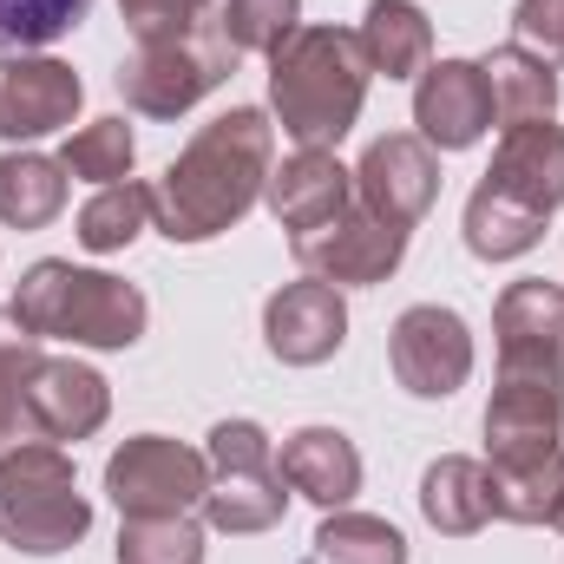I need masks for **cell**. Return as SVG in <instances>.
<instances>
[{
    "instance_id": "6da1fadb",
    "label": "cell",
    "mask_w": 564,
    "mask_h": 564,
    "mask_svg": "<svg viewBox=\"0 0 564 564\" xmlns=\"http://www.w3.org/2000/svg\"><path fill=\"white\" fill-rule=\"evenodd\" d=\"M270 171H276V119L263 106H230L210 126H197L151 184V230H164L171 243H210L237 230L263 204Z\"/></svg>"
},
{
    "instance_id": "7a4b0ae2",
    "label": "cell",
    "mask_w": 564,
    "mask_h": 564,
    "mask_svg": "<svg viewBox=\"0 0 564 564\" xmlns=\"http://www.w3.org/2000/svg\"><path fill=\"white\" fill-rule=\"evenodd\" d=\"M368 53L355 40V26H295L270 53V119L282 139L295 144H335L355 132L361 106H368Z\"/></svg>"
},
{
    "instance_id": "3957f363",
    "label": "cell",
    "mask_w": 564,
    "mask_h": 564,
    "mask_svg": "<svg viewBox=\"0 0 564 564\" xmlns=\"http://www.w3.org/2000/svg\"><path fill=\"white\" fill-rule=\"evenodd\" d=\"M7 308L40 341H73V348H99V355L139 348L144 322H151V302L139 282L112 276V270H79L66 257H40L20 276Z\"/></svg>"
},
{
    "instance_id": "277c9868",
    "label": "cell",
    "mask_w": 564,
    "mask_h": 564,
    "mask_svg": "<svg viewBox=\"0 0 564 564\" xmlns=\"http://www.w3.org/2000/svg\"><path fill=\"white\" fill-rule=\"evenodd\" d=\"M93 532V499L79 492L73 453L53 440H20L0 453V545L26 558H59Z\"/></svg>"
},
{
    "instance_id": "5b68a950",
    "label": "cell",
    "mask_w": 564,
    "mask_h": 564,
    "mask_svg": "<svg viewBox=\"0 0 564 564\" xmlns=\"http://www.w3.org/2000/svg\"><path fill=\"white\" fill-rule=\"evenodd\" d=\"M237 46L224 33L217 13L177 26V33H158V40H139L132 59L119 66V99L139 112V119H184L191 106H204L217 86H230L237 73Z\"/></svg>"
},
{
    "instance_id": "8992f818",
    "label": "cell",
    "mask_w": 564,
    "mask_h": 564,
    "mask_svg": "<svg viewBox=\"0 0 564 564\" xmlns=\"http://www.w3.org/2000/svg\"><path fill=\"white\" fill-rule=\"evenodd\" d=\"M210 459L204 446H184L171 433H132L126 446H112L106 459V499L119 506V519H177L197 512L210 492Z\"/></svg>"
},
{
    "instance_id": "52a82bcc",
    "label": "cell",
    "mask_w": 564,
    "mask_h": 564,
    "mask_svg": "<svg viewBox=\"0 0 564 564\" xmlns=\"http://www.w3.org/2000/svg\"><path fill=\"white\" fill-rule=\"evenodd\" d=\"M408 237H414V230H401V224H388V217L348 204L341 217H328V224L289 237V257H295L302 276H315V282L375 289V282H388L401 263H408Z\"/></svg>"
},
{
    "instance_id": "ba28073f",
    "label": "cell",
    "mask_w": 564,
    "mask_h": 564,
    "mask_svg": "<svg viewBox=\"0 0 564 564\" xmlns=\"http://www.w3.org/2000/svg\"><path fill=\"white\" fill-rule=\"evenodd\" d=\"M473 328L446 302H414L388 328V368L414 401H453L473 381Z\"/></svg>"
},
{
    "instance_id": "9c48e42d",
    "label": "cell",
    "mask_w": 564,
    "mask_h": 564,
    "mask_svg": "<svg viewBox=\"0 0 564 564\" xmlns=\"http://www.w3.org/2000/svg\"><path fill=\"white\" fill-rule=\"evenodd\" d=\"M564 368H499L486 401V466L545 459L564 440Z\"/></svg>"
},
{
    "instance_id": "30bf717a",
    "label": "cell",
    "mask_w": 564,
    "mask_h": 564,
    "mask_svg": "<svg viewBox=\"0 0 564 564\" xmlns=\"http://www.w3.org/2000/svg\"><path fill=\"white\" fill-rule=\"evenodd\" d=\"M86 106V79L53 53H0V139L33 144L73 132Z\"/></svg>"
},
{
    "instance_id": "8fae6325",
    "label": "cell",
    "mask_w": 564,
    "mask_h": 564,
    "mask_svg": "<svg viewBox=\"0 0 564 564\" xmlns=\"http://www.w3.org/2000/svg\"><path fill=\"white\" fill-rule=\"evenodd\" d=\"M20 408H26L33 440L79 446V440H93L99 426L112 421V381H106L93 361H73V355H40V368L26 375Z\"/></svg>"
},
{
    "instance_id": "7c38bea8",
    "label": "cell",
    "mask_w": 564,
    "mask_h": 564,
    "mask_svg": "<svg viewBox=\"0 0 564 564\" xmlns=\"http://www.w3.org/2000/svg\"><path fill=\"white\" fill-rule=\"evenodd\" d=\"M433 197H440V151L421 132H388L361 151V164H355V204L361 210L414 230L433 210Z\"/></svg>"
},
{
    "instance_id": "4fadbf2b",
    "label": "cell",
    "mask_w": 564,
    "mask_h": 564,
    "mask_svg": "<svg viewBox=\"0 0 564 564\" xmlns=\"http://www.w3.org/2000/svg\"><path fill=\"white\" fill-rule=\"evenodd\" d=\"M263 341L282 368H322L341 355L348 341V302L335 282H282L276 295L263 302Z\"/></svg>"
},
{
    "instance_id": "5bb4252c",
    "label": "cell",
    "mask_w": 564,
    "mask_h": 564,
    "mask_svg": "<svg viewBox=\"0 0 564 564\" xmlns=\"http://www.w3.org/2000/svg\"><path fill=\"white\" fill-rule=\"evenodd\" d=\"M414 126L433 151H473L492 132V86L479 59H433L414 79Z\"/></svg>"
},
{
    "instance_id": "9a60e30c",
    "label": "cell",
    "mask_w": 564,
    "mask_h": 564,
    "mask_svg": "<svg viewBox=\"0 0 564 564\" xmlns=\"http://www.w3.org/2000/svg\"><path fill=\"white\" fill-rule=\"evenodd\" d=\"M263 204H270V217L289 237H302V230H315V224H328V217H341L355 204V171L335 151H322V144H295L270 171Z\"/></svg>"
},
{
    "instance_id": "2e32d148",
    "label": "cell",
    "mask_w": 564,
    "mask_h": 564,
    "mask_svg": "<svg viewBox=\"0 0 564 564\" xmlns=\"http://www.w3.org/2000/svg\"><path fill=\"white\" fill-rule=\"evenodd\" d=\"M276 473H282V486L302 492L308 506L341 512L361 492V446L341 426H295L276 446Z\"/></svg>"
},
{
    "instance_id": "e0dca14e",
    "label": "cell",
    "mask_w": 564,
    "mask_h": 564,
    "mask_svg": "<svg viewBox=\"0 0 564 564\" xmlns=\"http://www.w3.org/2000/svg\"><path fill=\"white\" fill-rule=\"evenodd\" d=\"M499 368H564V282L525 276L492 308Z\"/></svg>"
},
{
    "instance_id": "ac0fdd59",
    "label": "cell",
    "mask_w": 564,
    "mask_h": 564,
    "mask_svg": "<svg viewBox=\"0 0 564 564\" xmlns=\"http://www.w3.org/2000/svg\"><path fill=\"white\" fill-rule=\"evenodd\" d=\"M486 184H499L506 197L532 204L539 217L564 210V126H552V119L506 126V132H499V144H492Z\"/></svg>"
},
{
    "instance_id": "d6986e66",
    "label": "cell",
    "mask_w": 564,
    "mask_h": 564,
    "mask_svg": "<svg viewBox=\"0 0 564 564\" xmlns=\"http://www.w3.org/2000/svg\"><path fill=\"white\" fill-rule=\"evenodd\" d=\"M421 519L446 539H473L492 525V473L473 453H440L421 473Z\"/></svg>"
},
{
    "instance_id": "ffe728a7",
    "label": "cell",
    "mask_w": 564,
    "mask_h": 564,
    "mask_svg": "<svg viewBox=\"0 0 564 564\" xmlns=\"http://www.w3.org/2000/svg\"><path fill=\"white\" fill-rule=\"evenodd\" d=\"M355 40L368 53V73L381 79H421L433 66V20L421 0H368Z\"/></svg>"
},
{
    "instance_id": "44dd1931",
    "label": "cell",
    "mask_w": 564,
    "mask_h": 564,
    "mask_svg": "<svg viewBox=\"0 0 564 564\" xmlns=\"http://www.w3.org/2000/svg\"><path fill=\"white\" fill-rule=\"evenodd\" d=\"M479 73H486V86H492V126H499V132L558 112V66L539 59V53H525L519 40L492 46V53L479 59Z\"/></svg>"
},
{
    "instance_id": "7402d4cb",
    "label": "cell",
    "mask_w": 564,
    "mask_h": 564,
    "mask_svg": "<svg viewBox=\"0 0 564 564\" xmlns=\"http://www.w3.org/2000/svg\"><path fill=\"white\" fill-rule=\"evenodd\" d=\"M545 224L552 217H539L532 204H519V197H506L499 184H473V197H466V217H459V230H466V250L479 257V263H519V257H532L539 243H545Z\"/></svg>"
},
{
    "instance_id": "603a6c76",
    "label": "cell",
    "mask_w": 564,
    "mask_h": 564,
    "mask_svg": "<svg viewBox=\"0 0 564 564\" xmlns=\"http://www.w3.org/2000/svg\"><path fill=\"white\" fill-rule=\"evenodd\" d=\"M66 197H73V177L59 158L26 151V144L0 158V224L7 230H46L66 210Z\"/></svg>"
},
{
    "instance_id": "cb8c5ba5",
    "label": "cell",
    "mask_w": 564,
    "mask_h": 564,
    "mask_svg": "<svg viewBox=\"0 0 564 564\" xmlns=\"http://www.w3.org/2000/svg\"><path fill=\"white\" fill-rule=\"evenodd\" d=\"M197 512H204L210 532L257 539V532H276L282 525V512H289V486H282V473H217Z\"/></svg>"
},
{
    "instance_id": "d4e9b609",
    "label": "cell",
    "mask_w": 564,
    "mask_h": 564,
    "mask_svg": "<svg viewBox=\"0 0 564 564\" xmlns=\"http://www.w3.org/2000/svg\"><path fill=\"white\" fill-rule=\"evenodd\" d=\"M302 564H408V539H401V525L341 506V512H322Z\"/></svg>"
},
{
    "instance_id": "484cf974",
    "label": "cell",
    "mask_w": 564,
    "mask_h": 564,
    "mask_svg": "<svg viewBox=\"0 0 564 564\" xmlns=\"http://www.w3.org/2000/svg\"><path fill=\"white\" fill-rule=\"evenodd\" d=\"M492 473V519L512 525H552L564 506V446L545 459H519V466H486Z\"/></svg>"
},
{
    "instance_id": "4316f807",
    "label": "cell",
    "mask_w": 564,
    "mask_h": 564,
    "mask_svg": "<svg viewBox=\"0 0 564 564\" xmlns=\"http://www.w3.org/2000/svg\"><path fill=\"white\" fill-rule=\"evenodd\" d=\"M144 230H151V184L126 177V184H99L86 204H79V243L93 257H119L132 250Z\"/></svg>"
},
{
    "instance_id": "83f0119b",
    "label": "cell",
    "mask_w": 564,
    "mask_h": 564,
    "mask_svg": "<svg viewBox=\"0 0 564 564\" xmlns=\"http://www.w3.org/2000/svg\"><path fill=\"white\" fill-rule=\"evenodd\" d=\"M59 164H66V177H79V184H93V191H99V184H126L132 164H139V139H132L126 119H86L79 132H66Z\"/></svg>"
},
{
    "instance_id": "f1b7e54d",
    "label": "cell",
    "mask_w": 564,
    "mask_h": 564,
    "mask_svg": "<svg viewBox=\"0 0 564 564\" xmlns=\"http://www.w3.org/2000/svg\"><path fill=\"white\" fill-rule=\"evenodd\" d=\"M40 355H46V341L33 328H20L13 308H0V453L20 446V440H33L20 394H26V375L40 368Z\"/></svg>"
},
{
    "instance_id": "f546056e",
    "label": "cell",
    "mask_w": 564,
    "mask_h": 564,
    "mask_svg": "<svg viewBox=\"0 0 564 564\" xmlns=\"http://www.w3.org/2000/svg\"><path fill=\"white\" fill-rule=\"evenodd\" d=\"M86 13L93 0H0V53H46Z\"/></svg>"
},
{
    "instance_id": "4dcf8cb0",
    "label": "cell",
    "mask_w": 564,
    "mask_h": 564,
    "mask_svg": "<svg viewBox=\"0 0 564 564\" xmlns=\"http://www.w3.org/2000/svg\"><path fill=\"white\" fill-rule=\"evenodd\" d=\"M119 564H204V525H197V512L126 519L119 525Z\"/></svg>"
},
{
    "instance_id": "1f68e13d",
    "label": "cell",
    "mask_w": 564,
    "mask_h": 564,
    "mask_svg": "<svg viewBox=\"0 0 564 564\" xmlns=\"http://www.w3.org/2000/svg\"><path fill=\"white\" fill-rule=\"evenodd\" d=\"M217 20H224V33H230L237 53H263L270 59L282 40L302 26V0H224Z\"/></svg>"
},
{
    "instance_id": "d6a6232c",
    "label": "cell",
    "mask_w": 564,
    "mask_h": 564,
    "mask_svg": "<svg viewBox=\"0 0 564 564\" xmlns=\"http://www.w3.org/2000/svg\"><path fill=\"white\" fill-rule=\"evenodd\" d=\"M210 473H276V440L257 421H217L204 440Z\"/></svg>"
},
{
    "instance_id": "836d02e7",
    "label": "cell",
    "mask_w": 564,
    "mask_h": 564,
    "mask_svg": "<svg viewBox=\"0 0 564 564\" xmlns=\"http://www.w3.org/2000/svg\"><path fill=\"white\" fill-rule=\"evenodd\" d=\"M512 40L539 59L564 66V0H519L512 7Z\"/></svg>"
},
{
    "instance_id": "e575fe53",
    "label": "cell",
    "mask_w": 564,
    "mask_h": 564,
    "mask_svg": "<svg viewBox=\"0 0 564 564\" xmlns=\"http://www.w3.org/2000/svg\"><path fill=\"white\" fill-rule=\"evenodd\" d=\"M119 13H126V26L139 40H158V33H177V26L204 20L210 0H119Z\"/></svg>"
},
{
    "instance_id": "d590c367",
    "label": "cell",
    "mask_w": 564,
    "mask_h": 564,
    "mask_svg": "<svg viewBox=\"0 0 564 564\" xmlns=\"http://www.w3.org/2000/svg\"><path fill=\"white\" fill-rule=\"evenodd\" d=\"M552 525H558V532H564V506H558V519H552Z\"/></svg>"
}]
</instances>
